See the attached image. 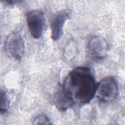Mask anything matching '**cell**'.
Here are the masks:
<instances>
[{
  "label": "cell",
  "instance_id": "obj_1",
  "mask_svg": "<svg viewBox=\"0 0 125 125\" xmlns=\"http://www.w3.org/2000/svg\"><path fill=\"white\" fill-rule=\"evenodd\" d=\"M96 84L91 69L87 66H79L68 74L62 86L74 104H85L95 96Z\"/></svg>",
  "mask_w": 125,
  "mask_h": 125
},
{
  "label": "cell",
  "instance_id": "obj_4",
  "mask_svg": "<svg viewBox=\"0 0 125 125\" xmlns=\"http://www.w3.org/2000/svg\"><path fill=\"white\" fill-rule=\"evenodd\" d=\"M109 46L107 41L101 36L91 38L87 44V52L91 59L95 62L103 60L106 57Z\"/></svg>",
  "mask_w": 125,
  "mask_h": 125
},
{
  "label": "cell",
  "instance_id": "obj_8",
  "mask_svg": "<svg viewBox=\"0 0 125 125\" xmlns=\"http://www.w3.org/2000/svg\"><path fill=\"white\" fill-rule=\"evenodd\" d=\"M10 99L7 93L1 89L0 92V113L1 114L6 113L10 107Z\"/></svg>",
  "mask_w": 125,
  "mask_h": 125
},
{
  "label": "cell",
  "instance_id": "obj_5",
  "mask_svg": "<svg viewBox=\"0 0 125 125\" xmlns=\"http://www.w3.org/2000/svg\"><path fill=\"white\" fill-rule=\"evenodd\" d=\"M5 48L8 54L12 58L16 60H21L25 51V44L22 37L19 33H11L5 40Z\"/></svg>",
  "mask_w": 125,
  "mask_h": 125
},
{
  "label": "cell",
  "instance_id": "obj_10",
  "mask_svg": "<svg viewBox=\"0 0 125 125\" xmlns=\"http://www.w3.org/2000/svg\"><path fill=\"white\" fill-rule=\"evenodd\" d=\"M1 2L4 3V4L6 5L7 6H13V5H14L15 4L20 2V1L8 0H1Z\"/></svg>",
  "mask_w": 125,
  "mask_h": 125
},
{
  "label": "cell",
  "instance_id": "obj_6",
  "mask_svg": "<svg viewBox=\"0 0 125 125\" xmlns=\"http://www.w3.org/2000/svg\"><path fill=\"white\" fill-rule=\"evenodd\" d=\"M69 17V12L62 10L56 13L51 21V38L54 41L59 40L63 34V27L67 20Z\"/></svg>",
  "mask_w": 125,
  "mask_h": 125
},
{
  "label": "cell",
  "instance_id": "obj_2",
  "mask_svg": "<svg viewBox=\"0 0 125 125\" xmlns=\"http://www.w3.org/2000/svg\"><path fill=\"white\" fill-rule=\"evenodd\" d=\"M118 90L117 80L113 77H107L97 83L95 96L99 102L107 103L116 99Z\"/></svg>",
  "mask_w": 125,
  "mask_h": 125
},
{
  "label": "cell",
  "instance_id": "obj_7",
  "mask_svg": "<svg viewBox=\"0 0 125 125\" xmlns=\"http://www.w3.org/2000/svg\"><path fill=\"white\" fill-rule=\"evenodd\" d=\"M53 102L56 108L62 112L66 111L74 104V102L71 97L63 89L62 85L55 93Z\"/></svg>",
  "mask_w": 125,
  "mask_h": 125
},
{
  "label": "cell",
  "instance_id": "obj_9",
  "mask_svg": "<svg viewBox=\"0 0 125 125\" xmlns=\"http://www.w3.org/2000/svg\"><path fill=\"white\" fill-rule=\"evenodd\" d=\"M33 125H51L49 118L45 114H42L36 116L33 120Z\"/></svg>",
  "mask_w": 125,
  "mask_h": 125
},
{
  "label": "cell",
  "instance_id": "obj_3",
  "mask_svg": "<svg viewBox=\"0 0 125 125\" xmlns=\"http://www.w3.org/2000/svg\"><path fill=\"white\" fill-rule=\"evenodd\" d=\"M28 30L31 36L36 39H40L43 33L46 21L44 13L40 10H34L26 15Z\"/></svg>",
  "mask_w": 125,
  "mask_h": 125
}]
</instances>
